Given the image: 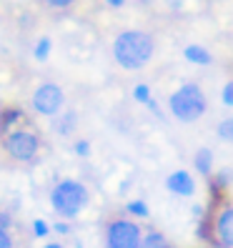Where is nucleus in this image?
<instances>
[{
    "label": "nucleus",
    "instance_id": "obj_3",
    "mask_svg": "<svg viewBox=\"0 0 233 248\" xmlns=\"http://www.w3.org/2000/svg\"><path fill=\"white\" fill-rule=\"evenodd\" d=\"M168 110L181 123H196L208 110V98L198 83H183L168 98Z\"/></svg>",
    "mask_w": 233,
    "mask_h": 248
},
{
    "label": "nucleus",
    "instance_id": "obj_4",
    "mask_svg": "<svg viewBox=\"0 0 233 248\" xmlns=\"http://www.w3.org/2000/svg\"><path fill=\"white\" fill-rule=\"evenodd\" d=\"M0 145H3L5 155L18 160V163H35L40 155V148H43V140L33 125H25V128H16L8 136H3Z\"/></svg>",
    "mask_w": 233,
    "mask_h": 248
},
{
    "label": "nucleus",
    "instance_id": "obj_13",
    "mask_svg": "<svg viewBox=\"0 0 233 248\" xmlns=\"http://www.w3.org/2000/svg\"><path fill=\"white\" fill-rule=\"evenodd\" d=\"M125 213L130 218H136V221H145L151 216V208L143 198H130V201H125Z\"/></svg>",
    "mask_w": 233,
    "mask_h": 248
},
{
    "label": "nucleus",
    "instance_id": "obj_12",
    "mask_svg": "<svg viewBox=\"0 0 233 248\" xmlns=\"http://www.w3.org/2000/svg\"><path fill=\"white\" fill-rule=\"evenodd\" d=\"M183 58L188 63H193V65H211L213 63V55L208 53V48H203V46H186L183 48Z\"/></svg>",
    "mask_w": 233,
    "mask_h": 248
},
{
    "label": "nucleus",
    "instance_id": "obj_20",
    "mask_svg": "<svg viewBox=\"0 0 233 248\" xmlns=\"http://www.w3.org/2000/svg\"><path fill=\"white\" fill-rule=\"evenodd\" d=\"M221 103L228 106V108H233V80H228V83L223 85V91H221Z\"/></svg>",
    "mask_w": 233,
    "mask_h": 248
},
{
    "label": "nucleus",
    "instance_id": "obj_7",
    "mask_svg": "<svg viewBox=\"0 0 233 248\" xmlns=\"http://www.w3.org/2000/svg\"><path fill=\"white\" fill-rule=\"evenodd\" d=\"M31 106L38 115H43V118H58V115L63 113V106H65V93L58 83H50V80L40 83L33 91Z\"/></svg>",
    "mask_w": 233,
    "mask_h": 248
},
{
    "label": "nucleus",
    "instance_id": "obj_19",
    "mask_svg": "<svg viewBox=\"0 0 233 248\" xmlns=\"http://www.w3.org/2000/svg\"><path fill=\"white\" fill-rule=\"evenodd\" d=\"M91 151H93V148H91V140H85V138H80V140L73 143V153L80 155V158H88Z\"/></svg>",
    "mask_w": 233,
    "mask_h": 248
},
{
    "label": "nucleus",
    "instance_id": "obj_1",
    "mask_svg": "<svg viewBox=\"0 0 233 248\" xmlns=\"http://www.w3.org/2000/svg\"><path fill=\"white\" fill-rule=\"evenodd\" d=\"M155 40L145 31H123L113 40V61L123 70H140L151 63Z\"/></svg>",
    "mask_w": 233,
    "mask_h": 248
},
{
    "label": "nucleus",
    "instance_id": "obj_16",
    "mask_svg": "<svg viewBox=\"0 0 233 248\" xmlns=\"http://www.w3.org/2000/svg\"><path fill=\"white\" fill-rule=\"evenodd\" d=\"M31 233H33V238L46 241L53 233V226H48V221H43V218H35V221L31 223Z\"/></svg>",
    "mask_w": 233,
    "mask_h": 248
},
{
    "label": "nucleus",
    "instance_id": "obj_25",
    "mask_svg": "<svg viewBox=\"0 0 233 248\" xmlns=\"http://www.w3.org/2000/svg\"><path fill=\"white\" fill-rule=\"evenodd\" d=\"M191 216L196 218V223H198L201 218L206 216V206H203V203H193V206H191Z\"/></svg>",
    "mask_w": 233,
    "mask_h": 248
},
{
    "label": "nucleus",
    "instance_id": "obj_27",
    "mask_svg": "<svg viewBox=\"0 0 233 248\" xmlns=\"http://www.w3.org/2000/svg\"><path fill=\"white\" fill-rule=\"evenodd\" d=\"M40 248H65L63 243H58V241H48V243H43Z\"/></svg>",
    "mask_w": 233,
    "mask_h": 248
},
{
    "label": "nucleus",
    "instance_id": "obj_29",
    "mask_svg": "<svg viewBox=\"0 0 233 248\" xmlns=\"http://www.w3.org/2000/svg\"><path fill=\"white\" fill-rule=\"evenodd\" d=\"M140 3H153V0H140Z\"/></svg>",
    "mask_w": 233,
    "mask_h": 248
},
{
    "label": "nucleus",
    "instance_id": "obj_14",
    "mask_svg": "<svg viewBox=\"0 0 233 248\" xmlns=\"http://www.w3.org/2000/svg\"><path fill=\"white\" fill-rule=\"evenodd\" d=\"M140 248H171V241L163 236L161 231L155 228H148L143 233V241H140Z\"/></svg>",
    "mask_w": 233,
    "mask_h": 248
},
{
    "label": "nucleus",
    "instance_id": "obj_8",
    "mask_svg": "<svg viewBox=\"0 0 233 248\" xmlns=\"http://www.w3.org/2000/svg\"><path fill=\"white\" fill-rule=\"evenodd\" d=\"M166 188L173 193V196H181V198H193L196 193V181L193 176L188 170H173L168 173V178H166Z\"/></svg>",
    "mask_w": 233,
    "mask_h": 248
},
{
    "label": "nucleus",
    "instance_id": "obj_15",
    "mask_svg": "<svg viewBox=\"0 0 233 248\" xmlns=\"http://www.w3.org/2000/svg\"><path fill=\"white\" fill-rule=\"evenodd\" d=\"M50 50H53V40H50V38H40V40L35 43V48H33V58H35L38 63H46L48 55H50Z\"/></svg>",
    "mask_w": 233,
    "mask_h": 248
},
{
    "label": "nucleus",
    "instance_id": "obj_22",
    "mask_svg": "<svg viewBox=\"0 0 233 248\" xmlns=\"http://www.w3.org/2000/svg\"><path fill=\"white\" fill-rule=\"evenodd\" d=\"M0 248H16V238L10 231H0Z\"/></svg>",
    "mask_w": 233,
    "mask_h": 248
},
{
    "label": "nucleus",
    "instance_id": "obj_10",
    "mask_svg": "<svg viewBox=\"0 0 233 248\" xmlns=\"http://www.w3.org/2000/svg\"><path fill=\"white\" fill-rule=\"evenodd\" d=\"M193 168L203 178L213 176V151L208 148V145H201V148L193 153Z\"/></svg>",
    "mask_w": 233,
    "mask_h": 248
},
{
    "label": "nucleus",
    "instance_id": "obj_6",
    "mask_svg": "<svg viewBox=\"0 0 233 248\" xmlns=\"http://www.w3.org/2000/svg\"><path fill=\"white\" fill-rule=\"evenodd\" d=\"M206 206L213 213V248H233V201H208Z\"/></svg>",
    "mask_w": 233,
    "mask_h": 248
},
{
    "label": "nucleus",
    "instance_id": "obj_23",
    "mask_svg": "<svg viewBox=\"0 0 233 248\" xmlns=\"http://www.w3.org/2000/svg\"><path fill=\"white\" fill-rule=\"evenodd\" d=\"M76 0H46V5L48 8H53V10H65V8H70Z\"/></svg>",
    "mask_w": 233,
    "mask_h": 248
},
{
    "label": "nucleus",
    "instance_id": "obj_5",
    "mask_svg": "<svg viewBox=\"0 0 233 248\" xmlns=\"http://www.w3.org/2000/svg\"><path fill=\"white\" fill-rule=\"evenodd\" d=\"M143 233L136 218L115 216L106 223V248H140Z\"/></svg>",
    "mask_w": 233,
    "mask_h": 248
},
{
    "label": "nucleus",
    "instance_id": "obj_2",
    "mask_svg": "<svg viewBox=\"0 0 233 248\" xmlns=\"http://www.w3.org/2000/svg\"><path fill=\"white\" fill-rule=\"evenodd\" d=\"M91 203V191L88 186L76 181V178H63L53 186L50 191V208L55 216H61L63 221L78 218Z\"/></svg>",
    "mask_w": 233,
    "mask_h": 248
},
{
    "label": "nucleus",
    "instance_id": "obj_11",
    "mask_svg": "<svg viewBox=\"0 0 233 248\" xmlns=\"http://www.w3.org/2000/svg\"><path fill=\"white\" fill-rule=\"evenodd\" d=\"M76 125H78V115H76V110H65V113L58 115V118H53V130H55L58 136H73Z\"/></svg>",
    "mask_w": 233,
    "mask_h": 248
},
{
    "label": "nucleus",
    "instance_id": "obj_9",
    "mask_svg": "<svg viewBox=\"0 0 233 248\" xmlns=\"http://www.w3.org/2000/svg\"><path fill=\"white\" fill-rule=\"evenodd\" d=\"M25 125H31V121H28V115L23 108L18 106H8V108H0V138L8 136L10 130H16V128H25Z\"/></svg>",
    "mask_w": 233,
    "mask_h": 248
},
{
    "label": "nucleus",
    "instance_id": "obj_18",
    "mask_svg": "<svg viewBox=\"0 0 233 248\" xmlns=\"http://www.w3.org/2000/svg\"><path fill=\"white\" fill-rule=\"evenodd\" d=\"M153 98V93H151V85H145V83H138L136 88H133V100L136 103H148V100Z\"/></svg>",
    "mask_w": 233,
    "mask_h": 248
},
{
    "label": "nucleus",
    "instance_id": "obj_24",
    "mask_svg": "<svg viewBox=\"0 0 233 248\" xmlns=\"http://www.w3.org/2000/svg\"><path fill=\"white\" fill-rule=\"evenodd\" d=\"M13 228V216L8 211H0V231H10Z\"/></svg>",
    "mask_w": 233,
    "mask_h": 248
},
{
    "label": "nucleus",
    "instance_id": "obj_26",
    "mask_svg": "<svg viewBox=\"0 0 233 248\" xmlns=\"http://www.w3.org/2000/svg\"><path fill=\"white\" fill-rule=\"evenodd\" d=\"M145 108H148V110L155 115V118H163V110H161V106H158V100H155V98H151L148 103H145Z\"/></svg>",
    "mask_w": 233,
    "mask_h": 248
},
{
    "label": "nucleus",
    "instance_id": "obj_28",
    "mask_svg": "<svg viewBox=\"0 0 233 248\" xmlns=\"http://www.w3.org/2000/svg\"><path fill=\"white\" fill-rule=\"evenodd\" d=\"M106 3H108L110 8H123V5H125V0H106Z\"/></svg>",
    "mask_w": 233,
    "mask_h": 248
},
{
    "label": "nucleus",
    "instance_id": "obj_30",
    "mask_svg": "<svg viewBox=\"0 0 233 248\" xmlns=\"http://www.w3.org/2000/svg\"><path fill=\"white\" fill-rule=\"evenodd\" d=\"M231 181H233V170H231Z\"/></svg>",
    "mask_w": 233,
    "mask_h": 248
},
{
    "label": "nucleus",
    "instance_id": "obj_21",
    "mask_svg": "<svg viewBox=\"0 0 233 248\" xmlns=\"http://www.w3.org/2000/svg\"><path fill=\"white\" fill-rule=\"evenodd\" d=\"M53 233H58V236H70V233H73L70 221H55L53 223Z\"/></svg>",
    "mask_w": 233,
    "mask_h": 248
},
{
    "label": "nucleus",
    "instance_id": "obj_17",
    "mask_svg": "<svg viewBox=\"0 0 233 248\" xmlns=\"http://www.w3.org/2000/svg\"><path fill=\"white\" fill-rule=\"evenodd\" d=\"M216 133H218V138H221L223 143H231L233 145V115H228V118H223L221 123H218Z\"/></svg>",
    "mask_w": 233,
    "mask_h": 248
}]
</instances>
